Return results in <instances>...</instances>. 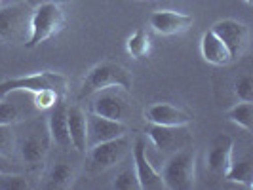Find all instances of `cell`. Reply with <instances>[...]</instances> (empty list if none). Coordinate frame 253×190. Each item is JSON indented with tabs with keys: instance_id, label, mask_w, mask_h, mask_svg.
I'll use <instances>...</instances> for the list:
<instances>
[{
	"instance_id": "9a60e30c",
	"label": "cell",
	"mask_w": 253,
	"mask_h": 190,
	"mask_svg": "<svg viewBox=\"0 0 253 190\" xmlns=\"http://www.w3.org/2000/svg\"><path fill=\"white\" fill-rule=\"evenodd\" d=\"M88 149L103 143V141H111L116 137H122L127 133V127L124 122H116V120H109L93 113H88Z\"/></svg>"
},
{
	"instance_id": "6da1fadb",
	"label": "cell",
	"mask_w": 253,
	"mask_h": 190,
	"mask_svg": "<svg viewBox=\"0 0 253 190\" xmlns=\"http://www.w3.org/2000/svg\"><path fill=\"white\" fill-rule=\"evenodd\" d=\"M13 127H15V151L19 154L25 169H29V171L40 169L46 164V158H48V152H50L51 147L46 122H40V120L29 122V120H25L21 129H17V126Z\"/></svg>"
},
{
	"instance_id": "484cf974",
	"label": "cell",
	"mask_w": 253,
	"mask_h": 190,
	"mask_svg": "<svg viewBox=\"0 0 253 190\" xmlns=\"http://www.w3.org/2000/svg\"><path fill=\"white\" fill-rule=\"evenodd\" d=\"M113 189L116 190H139V181H137V175H135V169L129 167V169H124L120 171L113 181Z\"/></svg>"
},
{
	"instance_id": "ffe728a7",
	"label": "cell",
	"mask_w": 253,
	"mask_h": 190,
	"mask_svg": "<svg viewBox=\"0 0 253 190\" xmlns=\"http://www.w3.org/2000/svg\"><path fill=\"white\" fill-rule=\"evenodd\" d=\"M76 179V169L75 165H71L69 162H59V164L51 165L48 175H46V189H55L63 190L73 187Z\"/></svg>"
},
{
	"instance_id": "9c48e42d",
	"label": "cell",
	"mask_w": 253,
	"mask_h": 190,
	"mask_svg": "<svg viewBox=\"0 0 253 190\" xmlns=\"http://www.w3.org/2000/svg\"><path fill=\"white\" fill-rule=\"evenodd\" d=\"M127 152H129V141L126 135H122V137L103 141V143L89 147L86 154H88L89 164L95 171H105V169H111L120 164L127 156Z\"/></svg>"
},
{
	"instance_id": "44dd1931",
	"label": "cell",
	"mask_w": 253,
	"mask_h": 190,
	"mask_svg": "<svg viewBox=\"0 0 253 190\" xmlns=\"http://www.w3.org/2000/svg\"><path fill=\"white\" fill-rule=\"evenodd\" d=\"M225 179L228 183H236L246 189L253 187V160L252 158H242V160H232L230 167L225 173Z\"/></svg>"
},
{
	"instance_id": "83f0119b",
	"label": "cell",
	"mask_w": 253,
	"mask_h": 190,
	"mask_svg": "<svg viewBox=\"0 0 253 190\" xmlns=\"http://www.w3.org/2000/svg\"><path fill=\"white\" fill-rule=\"evenodd\" d=\"M0 189L6 190H25L29 189V183L21 173H12V175H0Z\"/></svg>"
},
{
	"instance_id": "f546056e",
	"label": "cell",
	"mask_w": 253,
	"mask_h": 190,
	"mask_svg": "<svg viewBox=\"0 0 253 190\" xmlns=\"http://www.w3.org/2000/svg\"><path fill=\"white\" fill-rule=\"evenodd\" d=\"M244 2H246V4H252L253 0H244Z\"/></svg>"
},
{
	"instance_id": "7c38bea8",
	"label": "cell",
	"mask_w": 253,
	"mask_h": 190,
	"mask_svg": "<svg viewBox=\"0 0 253 190\" xmlns=\"http://www.w3.org/2000/svg\"><path fill=\"white\" fill-rule=\"evenodd\" d=\"M21 91H12L6 97L0 99V124H8V126H15L21 124L29 118H35L37 114H40L37 111V107L33 105V97L27 101L19 99Z\"/></svg>"
},
{
	"instance_id": "e0dca14e",
	"label": "cell",
	"mask_w": 253,
	"mask_h": 190,
	"mask_svg": "<svg viewBox=\"0 0 253 190\" xmlns=\"http://www.w3.org/2000/svg\"><path fill=\"white\" fill-rule=\"evenodd\" d=\"M78 105H67V126L71 135V145L76 152H88V116Z\"/></svg>"
},
{
	"instance_id": "7a4b0ae2",
	"label": "cell",
	"mask_w": 253,
	"mask_h": 190,
	"mask_svg": "<svg viewBox=\"0 0 253 190\" xmlns=\"http://www.w3.org/2000/svg\"><path fill=\"white\" fill-rule=\"evenodd\" d=\"M65 12L59 2H40L37 8L31 12V29L25 46L29 50L38 48L48 38L61 33L65 27Z\"/></svg>"
},
{
	"instance_id": "8992f818",
	"label": "cell",
	"mask_w": 253,
	"mask_h": 190,
	"mask_svg": "<svg viewBox=\"0 0 253 190\" xmlns=\"http://www.w3.org/2000/svg\"><path fill=\"white\" fill-rule=\"evenodd\" d=\"M31 12L25 4L0 6V44H25L31 29Z\"/></svg>"
},
{
	"instance_id": "5b68a950",
	"label": "cell",
	"mask_w": 253,
	"mask_h": 190,
	"mask_svg": "<svg viewBox=\"0 0 253 190\" xmlns=\"http://www.w3.org/2000/svg\"><path fill=\"white\" fill-rule=\"evenodd\" d=\"M40 89H55L61 97L67 93V78L59 73L42 71L35 75L15 76L0 82V99L6 97L12 91H27V93H37Z\"/></svg>"
},
{
	"instance_id": "ba28073f",
	"label": "cell",
	"mask_w": 253,
	"mask_h": 190,
	"mask_svg": "<svg viewBox=\"0 0 253 190\" xmlns=\"http://www.w3.org/2000/svg\"><path fill=\"white\" fill-rule=\"evenodd\" d=\"M147 137L151 139L152 147L156 151L173 154V152L187 149L192 145V133L189 126H158V124H149L145 129Z\"/></svg>"
},
{
	"instance_id": "3957f363",
	"label": "cell",
	"mask_w": 253,
	"mask_h": 190,
	"mask_svg": "<svg viewBox=\"0 0 253 190\" xmlns=\"http://www.w3.org/2000/svg\"><path fill=\"white\" fill-rule=\"evenodd\" d=\"M113 86H118V88L129 91L131 86H133L131 73L120 63L101 61V63L95 65V67H91L88 73H86V76L82 78L78 97L80 99H88L89 95H93L95 91L105 88H113Z\"/></svg>"
},
{
	"instance_id": "f1b7e54d",
	"label": "cell",
	"mask_w": 253,
	"mask_h": 190,
	"mask_svg": "<svg viewBox=\"0 0 253 190\" xmlns=\"http://www.w3.org/2000/svg\"><path fill=\"white\" fill-rule=\"evenodd\" d=\"M12 173H21V167L13 164L12 156L0 154V175H12Z\"/></svg>"
},
{
	"instance_id": "277c9868",
	"label": "cell",
	"mask_w": 253,
	"mask_h": 190,
	"mask_svg": "<svg viewBox=\"0 0 253 190\" xmlns=\"http://www.w3.org/2000/svg\"><path fill=\"white\" fill-rule=\"evenodd\" d=\"M166 190H190L196 183V152L192 145L169 154L160 171Z\"/></svg>"
},
{
	"instance_id": "603a6c76",
	"label": "cell",
	"mask_w": 253,
	"mask_h": 190,
	"mask_svg": "<svg viewBox=\"0 0 253 190\" xmlns=\"http://www.w3.org/2000/svg\"><path fill=\"white\" fill-rule=\"evenodd\" d=\"M126 50L133 59H145L151 53V37L143 31L137 29L135 33H131L126 40Z\"/></svg>"
},
{
	"instance_id": "4316f807",
	"label": "cell",
	"mask_w": 253,
	"mask_h": 190,
	"mask_svg": "<svg viewBox=\"0 0 253 190\" xmlns=\"http://www.w3.org/2000/svg\"><path fill=\"white\" fill-rule=\"evenodd\" d=\"M234 95L238 101H253V80L250 75L240 76L234 82Z\"/></svg>"
},
{
	"instance_id": "ac0fdd59",
	"label": "cell",
	"mask_w": 253,
	"mask_h": 190,
	"mask_svg": "<svg viewBox=\"0 0 253 190\" xmlns=\"http://www.w3.org/2000/svg\"><path fill=\"white\" fill-rule=\"evenodd\" d=\"M232 149H234V143L228 135H219L208 152V158H206V164L208 169L211 173H215L219 177H225L227 169L232 164Z\"/></svg>"
},
{
	"instance_id": "8fae6325",
	"label": "cell",
	"mask_w": 253,
	"mask_h": 190,
	"mask_svg": "<svg viewBox=\"0 0 253 190\" xmlns=\"http://www.w3.org/2000/svg\"><path fill=\"white\" fill-rule=\"evenodd\" d=\"M133 169L139 181V190H166L160 171L154 169L149 158L147 141L143 137H139L133 145Z\"/></svg>"
},
{
	"instance_id": "d6986e66",
	"label": "cell",
	"mask_w": 253,
	"mask_h": 190,
	"mask_svg": "<svg viewBox=\"0 0 253 190\" xmlns=\"http://www.w3.org/2000/svg\"><path fill=\"white\" fill-rule=\"evenodd\" d=\"M200 53H202L206 63L215 65V67H223V65H228L232 61L227 46L219 40V37H217L211 29L206 31L202 35V40H200Z\"/></svg>"
},
{
	"instance_id": "4dcf8cb0",
	"label": "cell",
	"mask_w": 253,
	"mask_h": 190,
	"mask_svg": "<svg viewBox=\"0 0 253 190\" xmlns=\"http://www.w3.org/2000/svg\"><path fill=\"white\" fill-rule=\"evenodd\" d=\"M46 2H61V0H46Z\"/></svg>"
},
{
	"instance_id": "52a82bcc",
	"label": "cell",
	"mask_w": 253,
	"mask_h": 190,
	"mask_svg": "<svg viewBox=\"0 0 253 190\" xmlns=\"http://www.w3.org/2000/svg\"><path fill=\"white\" fill-rule=\"evenodd\" d=\"M126 93L127 89H122L118 86L95 91L93 95H89L91 103H89L88 113L109 118V120H116V122H126L127 114L131 111Z\"/></svg>"
},
{
	"instance_id": "2e32d148",
	"label": "cell",
	"mask_w": 253,
	"mask_h": 190,
	"mask_svg": "<svg viewBox=\"0 0 253 190\" xmlns=\"http://www.w3.org/2000/svg\"><path fill=\"white\" fill-rule=\"evenodd\" d=\"M46 126H48L51 145H55V147H59L63 151L73 149L71 135H69V126H67V103L63 99H59V101L55 103V107L50 109Z\"/></svg>"
},
{
	"instance_id": "cb8c5ba5",
	"label": "cell",
	"mask_w": 253,
	"mask_h": 190,
	"mask_svg": "<svg viewBox=\"0 0 253 190\" xmlns=\"http://www.w3.org/2000/svg\"><path fill=\"white\" fill-rule=\"evenodd\" d=\"M31 97H33V105L37 107L38 113L50 111L51 107H55V103L59 99H63L55 89H40L37 93H31Z\"/></svg>"
},
{
	"instance_id": "d4e9b609",
	"label": "cell",
	"mask_w": 253,
	"mask_h": 190,
	"mask_svg": "<svg viewBox=\"0 0 253 190\" xmlns=\"http://www.w3.org/2000/svg\"><path fill=\"white\" fill-rule=\"evenodd\" d=\"M13 152H15V127L0 124V154L13 156Z\"/></svg>"
},
{
	"instance_id": "4fadbf2b",
	"label": "cell",
	"mask_w": 253,
	"mask_h": 190,
	"mask_svg": "<svg viewBox=\"0 0 253 190\" xmlns=\"http://www.w3.org/2000/svg\"><path fill=\"white\" fill-rule=\"evenodd\" d=\"M194 23V19L189 13L175 12V10H158L152 12L149 17V25L154 33L162 35V37H173V35H181L185 31H189Z\"/></svg>"
},
{
	"instance_id": "30bf717a",
	"label": "cell",
	"mask_w": 253,
	"mask_h": 190,
	"mask_svg": "<svg viewBox=\"0 0 253 190\" xmlns=\"http://www.w3.org/2000/svg\"><path fill=\"white\" fill-rule=\"evenodd\" d=\"M211 31L215 33L219 40L227 46L228 53H230V59H240L244 55V51L248 48V40H250V29L244 21L238 19H219L211 25Z\"/></svg>"
},
{
	"instance_id": "5bb4252c",
	"label": "cell",
	"mask_w": 253,
	"mask_h": 190,
	"mask_svg": "<svg viewBox=\"0 0 253 190\" xmlns=\"http://www.w3.org/2000/svg\"><path fill=\"white\" fill-rule=\"evenodd\" d=\"M143 118L158 126H189L192 122V114L171 103H152L143 111Z\"/></svg>"
},
{
	"instance_id": "7402d4cb",
	"label": "cell",
	"mask_w": 253,
	"mask_h": 190,
	"mask_svg": "<svg viewBox=\"0 0 253 190\" xmlns=\"http://www.w3.org/2000/svg\"><path fill=\"white\" fill-rule=\"evenodd\" d=\"M227 118L236 124L238 127H244L248 133L253 129V103L252 101H240L234 107L227 111Z\"/></svg>"
}]
</instances>
